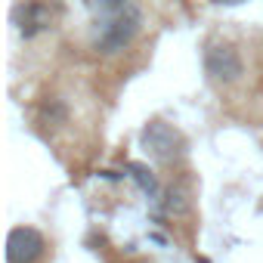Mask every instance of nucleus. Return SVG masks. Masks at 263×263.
Returning <instances> with one entry per match:
<instances>
[{"label": "nucleus", "mask_w": 263, "mask_h": 263, "mask_svg": "<svg viewBox=\"0 0 263 263\" xmlns=\"http://www.w3.org/2000/svg\"><path fill=\"white\" fill-rule=\"evenodd\" d=\"M164 208H167V214H186L189 211V192L183 186H167Z\"/></svg>", "instance_id": "423d86ee"}, {"label": "nucleus", "mask_w": 263, "mask_h": 263, "mask_svg": "<svg viewBox=\"0 0 263 263\" xmlns=\"http://www.w3.org/2000/svg\"><path fill=\"white\" fill-rule=\"evenodd\" d=\"M44 254V235L31 226H16L7 235V263H34Z\"/></svg>", "instance_id": "20e7f679"}, {"label": "nucleus", "mask_w": 263, "mask_h": 263, "mask_svg": "<svg viewBox=\"0 0 263 263\" xmlns=\"http://www.w3.org/2000/svg\"><path fill=\"white\" fill-rule=\"evenodd\" d=\"M204 71L217 84H235L245 74V62L232 44H208L204 47Z\"/></svg>", "instance_id": "7ed1b4c3"}, {"label": "nucleus", "mask_w": 263, "mask_h": 263, "mask_svg": "<svg viewBox=\"0 0 263 263\" xmlns=\"http://www.w3.org/2000/svg\"><path fill=\"white\" fill-rule=\"evenodd\" d=\"M50 22H53V16H50V7L44 0H28V4H22L16 10V25L25 37H34V34L47 31Z\"/></svg>", "instance_id": "39448f33"}, {"label": "nucleus", "mask_w": 263, "mask_h": 263, "mask_svg": "<svg viewBox=\"0 0 263 263\" xmlns=\"http://www.w3.org/2000/svg\"><path fill=\"white\" fill-rule=\"evenodd\" d=\"M140 140H143V149L161 164H174V161H180L186 155V137L177 127L164 124V121H149L143 127Z\"/></svg>", "instance_id": "f03ea898"}, {"label": "nucleus", "mask_w": 263, "mask_h": 263, "mask_svg": "<svg viewBox=\"0 0 263 263\" xmlns=\"http://www.w3.org/2000/svg\"><path fill=\"white\" fill-rule=\"evenodd\" d=\"M127 171L134 174V180H137V183L143 186V192H149V195H155V192H158V183H155V177H152V174H149V171H146L143 164H130Z\"/></svg>", "instance_id": "0eeeda50"}, {"label": "nucleus", "mask_w": 263, "mask_h": 263, "mask_svg": "<svg viewBox=\"0 0 263 263\" xmlns=\"http://www.w3.org/2000/svg\"><path fill=\"white\" fill-rule=\"evenodd\" d=\"M214 4H220V7H238V4H245V0H214Z\"/></svg>", "instance_id": "9d476101"}, {"label": "nucleus", "mask_w": 263, "mask_h": 263, "mask_svg": "<svg viewBox=\"0 0 263 263\" xmlns=\"http://www.w3.org/2000/svg\"><path fill=\"white\" fill-rule=\"evenodd\" d=\"M90 4H93V7H99L102 13H108V10H115V7H121V4H124V0H90Z\"/></svg>", "instance_id": "1a4fd4ad"}, {"label": "nucleus", "mask_w": 263, "mask_h": 263, "mask_svg": "<svg viewBox=\"0 0 263 263\" xmlns=\"http://www.w3.org/2000/svg\"><path fill=\"white\" fill-rule=\"evenodd\" d=\"M62 118H65V108H62L56 99H53L50 105H44V121H47V127H50V121H62Z\"/></svg>", "instance_id": "6e6552de"}, {"label": "nucleus", "mask_w": 263, "mask_h": 263, "mask_svg": "<svg viewBox=\"0 0 263 263\" xmlns=\"http://www.w3.org/2000/svg\"><path fill=\"white\" fill-rule=\"evenodd\" d=\"M140 25H143V13H140V7L134 4V0H124L121 7L102 13V19L96 22V34H93L96 53H102V56L121 53L124 47H130V41L140 34Z\"/></svg>", "instance_id": "f257e3e1"}]
</instances>
